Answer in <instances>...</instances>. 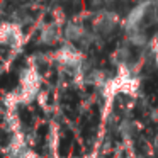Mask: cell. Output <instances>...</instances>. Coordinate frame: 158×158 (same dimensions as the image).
<instances>
[{"label":"cell","mask_w":158,"mask_h":158,"mask_svg":"<svg viewBox=\"0 0 158 158\" xmlns=\"http://www.w3.org/2000/svg\"><path fill=\"white\" fill-rule=\"evenodd\" d=\"M34 36L41 46H60L63 43L61 24L56 21H41L34 27Z\"/></svg>","instance_id":"obj_1"},{"label":"cell","mask_w":158,"mask_h":158,"mask_svg":"<svg viewBox=\"0 0 158 158\" xmlns=\"http://www.w3.org/2000/svg\"><path fill=\"white\" fill-rule=\"evenodd\" d=\"M117 24H119V17H117L116 12H110V10H100L94 15L92 19V31L99 36L100 39L110 36L114 31H116Z\"/></svg>","instance_id":"obj_2"},{"label":"cell","mask_w":158,"mask_h":158,"mask_svg":"<svg viewBox=\"0 0 158 158\" xmlns=\"http://www.w3.org/2000/svg\"><path fill=\"white\" fill-rule=\"evenodd\" d=\"M151 5H153L151 0H143V2H139L138 5H134V7L129 10V14L126 15L124 22H123L124 32H131V31H136V29H143V22H144V19L148 17V14H150Z\"/></svg>","instance_id":"obj_3"},{"label":"cell","mask_w":158,"mask_h":158,"mask_svg":"<svg viewBox=\"0 0 158 158\" xmlns=\"http://www.w3.org/2000/svg\"><path fill=\"white\" fill-rule=\"evenodd\" d=\"M151 49H153V55H155V61H156V65H158V41H153Z\"/></svg>","instance_id":"obj_4"},{"label":"cell","mask_w":158,"mask_h":158,"mask_svg":"<svg viewBox=\"0 0 158 158\" xmlns=\"http://www.w3.org/2000/svg\"><path fill=\"white\" fill-rule=\"evenodd\" d=\"M106 4H112V2H116V0H104Z\"/></svg>","instance_id":"obj_5"}]
</instances>
